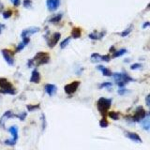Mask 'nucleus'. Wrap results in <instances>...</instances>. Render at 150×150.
I'll return each instance as SVG.
<instances>
[{
  "label": "nucleus",
  "mask_w": 150,
  "mask_h": 150,
  "mask_svg": "<svg viewBox=\"0 0 150 150\" xmlns=\"http://www.w3.org/2000/svg\"><path fill=\"white\" fill-rule=\"evenodd\" d=\"M50 61V55L47 52H39L35 55V56L32 59H29L27 62V67H39L41 65H45V64L49 63Z\"/></svg>",
  "instance_id": "obj_1"
},
{
  "label": "nucleus",
  "mask_w": 150,
  "mask_h": 150,
  "mask_svg": "<svg viewBox=\"0 0 150 150\" xmlns=\"http://www.w3.org/2000/svg\"><path fill=\"white\" fill-rule=\"evenodd\" d=\"M113 99L101 97L98 99L97 101V108L99 114L102 116V117H106L107 114H108V111L110 110L111 106H112Z\"/></svg>",
  "instance_id": "obj_2"
},
{
  "label": "nucleus",
  "mask_w": 150,
  "mask_h": 150,
  "mask_svg": "<svg viewBox=\"0 0 150 150\" xmlns=\"http://www.w3.org/2000/svg\"><path fill=\"white\" fill-rule=\"evenodd\" d=\"M0 94L15 95L16 89L7 78L0 77Z\"/></svg>",
  "instance_id": "obj_3"
},
{
  "label": "nucleus",
  "mask_w": 150,
  "mask_h": 150,
  "mask_svg": "<svg viewBox=\"0 0 150 150\" xmlns=\"http://www.w3.org/2000/svg\"><path fill=\"white\" fill-rule=\"evenodd\" d=\"M48 34H49V31L47 32V35L45 36L46 41H47V45L49 48H53L58 43L60 38H61V34H60L59 32H55V33H53L51 36H49Z\"/></svg>",
  "instance_id": "obj_4"
},
{
  "label": "nucleus",
  "mask_w": 150,
  "mask_h": 150,
  "mask_svg": "<svg viewBox=\"0 0 150 150\" xmlns=\"http://www.w3.org/2000/svg\"><path fill=\"white\" fill-rule=\"evenodd\" d=\"M147 112L144 109V107L143 106H138L136 110H135V113L133 116L131 117V120L133 121V122H141V121L145 118L147 115Z\"/></svg>",
  "instance_id": "obj_5"
},
{
  "label": "nucleus",
  "mask_w": 150,
  "mask_h": 150,
  "mask_svg": "<svg viewBox=\"0 0 150 150\" xmlns=\"http://www.w3.org/2000/svg\"><path fill=\"white\" fill-rule=\"evenodd\" d=\"M80 85H81L80 81H73V82H71V83L68 84L64 86V91H65L67 95H72L78 90V88L80 87Z\"/></svg>",
  "instance_id": "obj_6"
},
{
  "label": "nucleus",
  "mask_w": 150,
  "mask_h": 150,
  "mask_svg": "<svg viewBox=\"0 0 150 150\" xmlns=\"http://www.w3.org/2000/svg\"><path fill=\"white\" fill-rule=\"evenodd\" d=\"M1 53L5 61L8 63V65L13 66L14 65V52L10 51L9 49H2Z\"/></svg>",
  "instance_id": "obj_7"
},
{
  "label": "nucleus",
  "mask_w": 150,
  "mask_h": 150,
  "mask_svg": "<svg viewBox=\"0 0 150 150\" xmlns=\"http://www.w3.org/2000/svg\"><path fill=\"white\" fill-rule=\"evenodd\" d=\"M40 31V27H37V26H31V27H28L26 29H24L21 33V37L22 39L24 38H29L30 36L34 35L36 33Z\"/></svg>",
  "instance_id": "obj_8"
},
{
  "label": "nucleus",
  "mask_w": 150,
  "mask_h": 150,
  "mask_svg": "<svg viewBox=\"0 0 150 150\" xmlns=\"http://www.w3.org/2000/svg\"><path fill=\"white\" fill-rule=\"evenodd\" d=\"M46 6L50 12H53L60 7V0H46Z\"/></svg>",
  "instance_id": "obj_9"
},
{
  "label": "nucleus",
  "mask_w": 150,
  "mask_h": 150,
  "mask_svg": "<svg viewBox=\"0 0 150 150\" xmlns=\"http://www.w3.org/2000/svg\"><path fill=\"white\" fill-rule=\"evenodd\" d=\"M13 117H15V114H13L12 111H7V112H5L4 114H3V116L0 117V127L5 128L6 121L8 119L13 118Z\"/></svg>",
  "instance_id": "obj_10"
},
{
  "label": "nucleus",
  "mask_w": 150,
  "mask_h": 150,
  "mask_svg": "<svg viewBox=\"0 0 150 150\" xmlns=\"http://www.w3.org/2000/svg\"><path fill=\"white\" fill-rule=\"evenodd\" d=\"M44 91L46 94H48L50 97H52V96H55L56 92H57V86L53 84H47L44 85Z\"/></svg>",
  "instance_id": "obj_11"
},
{
  "label": "nucleus",
  "mask_w": 150,
  "mask_h": 150,
  "mask_svg": "<svg viewBox=\"0 0 150 150\" xmlns=\"http://www.w3.org/2000/svg\"><path fill=\"white\" fill-rule=\"evenodd\" d=\"M106 35V31L102 30L101 32H93V33H90L88 35V38L91 39L93 41H101L102 40L103 38H104V36Z\"/></svg>",
  "instance_id": "obj_12"
},
{
  "label": "nucleus",
  "mask_w": 150,
  "mask_h": 150,
  "mask_svg": "<svg viewBox=\"0 0 150 150\" xmlns=\"http://www.w3.org/2000/svg\"><path fill=\"white\" fill-rule=\"evenodd\" d=\"M125 136H126L127 138H128V139H130L131 141H133L135 143H140V144L141 143H143L141 137L135 132H131V131H125Z\"/></svg>",
  "instance_id": "obj_13"
},
{
  "label": "nucleus",
  "mask_w": 150,
  "mask_h": 150,
  "mask_svg": "<svg viewBox=\"0 0 150 150\" xmlns=\"http://www.w3.org/2000/svg\"><path fill=\"white\" fill-rule=\"evenodd\" d=\"M30 82L33 84H40L41 83V74L37 69L33 70L30 76Z\"/></svg>",
  "instance_id": "obj_14"
},
{
  "label": "nucleus",
  "mask_w": 150,
  "mask_h": 150,
  "mask_svg": "<svg viewBox=\"0 0 150 150\" xmlns=\"http://www.w3.org/2000/svg\"><path fill=\"white\" fill-rule=\"evenodd\" d=\"M29 42H30V38H24V39H23V41H21L20 43L17 45L15 52H16V53L21 52V51H22V50L24 49V47H26V46L28 43H29Z\"/></svg>",
  "instance_id": "obj_15"
},
{
  "label": "nucleus",
  "mask_w": 150,
  "mask_h": 150,
  "mask_svg": "<svg viewBox=\"0 0 150 150\" xmlns=\"http://www.w3.org/2000/svg\"><path fill=\"white\" fill-rule=\"evenodd\" d=\"M97 70H101V72L102 73L103 76H106V77H112V70H109L108 68H106L104 66H102V65H99L97 66Z\"/></svg>",
  "instance_id": "obj_16"
},
{
  "label": "nucleus",
  "mask_w": 150,
  "mask_h": 150,
  "mask_svg": "<svg viewBox=\"0 0 150 150\" xmlns=\"http://www.w3.org/2000/svg\"><path fill=\"white\" fill-rule=\"evenodd\" d=\"M141 126L146 131L149 130V128H150V116H149V113L147 114V115H146V116L145 117V118L141 121Z\"/></svg>",
  "instance_id": "obj_17"
},
{
  "label": "nucleus",
  "mask_w": 150,
  "mask_h": 150,
  "mask_svg": "<svg viewBox=\"0 0 150 150\" xmlns=\"http://www.w3.org/2000/svg\"><path fill=\"white\" fill-rule=\"evenodd\" d=\"M9 133L12 135V139L11 140L14 143H17L18 140V127L17 126H11L9 128Z\"/></svg>",
  "instance_id": "obj_18"
},
{
  "label": "nucleus",
  "mask_w": 150,
  "mask_h": 150,
  "mask_svg": "<svg viewBox=\"0 0 150 150\" xmlns=\"http://www.w3.org/2000/svg\"><path fill=\"white\" fill-rule=\"evenodd\" d=\"M62 17H63L62 13H57L55 14V15H53L52 17H50L48 19V22L51 24H58L60 21H61Z\"/></svg>",
  "instance_id": "obj_19"
},
{
  "label": "nucleus",
  "mask_w": 150,
  "mask_h": 150,
  "mask_svg": "<svg viewBox=\"0 0 150 150\" xmlns=\"http://www.w3.org/2000/svg\"><path fill=\"white\" fill-rule=\"evenodd\" d=\"M128 53V50L127 49H120V50H116L115 53H113V55L111 57L112 58H117V57H120V56H122L124 55H126V53Z\"/></svg>",
  "instance_id": "obj_20"
},
{
  "label": "nucleus",
  "mask_w": 150,
  "mask_h": 150,
  "mask_svg": "<svg viewBox=\"0 0 150 150\" xmlns=\"http://www.w3.org/2000/svg\"><path fill=\"white\" fill-rule=\"evenodd\" d=\"M82 36V29L80 27H73L71 30V38L79 39Z\"/></svg>",
  "instance_id": "obj_21"
},
{
  "label": "nucleus",
  "mask_w": 150,
  "mask_h": 150,
  "mask_svg": "<svg viewBox=\"0 0 150 150\" xmlns=\"http://www.w3.org/2000/svg\"><path fill=\"white\" fill-rule=\"evenodd\" d=\"M90 59H91V61L93 63H98L99 61H101V55L98 53H92L91 55Z\"/></svg>",
  "instance_id": "obj_22"
},
{
  "label": "nucleus",
  "mask_w": 150,
  "mask_h": 150,
  "mask_svg": "<svg viewBox=\"0 0 150 150\" xmlns=\"http://www.w3.org/2000/svg\"><path fill=\"white\" fill-rule=\"evenodd\" d=\"M132 29H133V26L132 24H130V26H128V28H126V29H125L124 31H122L120 33V36L121 37H123V38H125V37H127V36H128L130 33H131V31H132Z\"/></svg>",
  "instance_id": "obj_23"
},
{
  "label": "nucleus",
  "mask_w": 150,
  "mask_h": 150,
  "mask_svg": "<svg viewBox=\"0 0 150 150\" xmlns=\"http://www.w3.org/2000/svg\"><path fill=\"white\" fill-rule=\"evenodd\" d=\"M40 107H41L40 104H28L26 105V109L28 112H35V111L40 109Z\"/></svg>",
  "instance_id": "obj_24"
},
{
  "label": "nucleus",
  "mask_w": 150,
  "mask_h": 150,
  "mask_svg": "<svg viewBox=\"0 0 150 150\" xmlns=\"http://www.w3.org/2000/svg\"><path fill=\"white\" fill-rule=\"evenodd\" d=\"M113 87V84L111 82H104V83H101L99 85V89H103V88H107V89H111Z\"/></svg>",
  "instance_id": "obj_25"
},
{
  "label": "nucleus",
  "mask_w": 150,
  "mask_h": 150,
  "mask_svg": "<svg viewBox=\"0 0 150 150\" xmlns=\"http://www.w3.org/2000/svg\"><path fill=\"white\" fill-rule=\"evenodd\" d=\"M70 39H71V37H68V38L65 39V40H63L61 42H60V48H61V49H65L67 46L69 45L70 41Z\"/></svg>",
  "instance_id": "obj_26"
},
{
  "label": "nucleus",
  "mask_w": 150,
  "mask_h": 150,
  "mask_svg": "<svg viewBox=\"0 0 150 150\" xmlns=\"http://www.w3.org/2000/svg\"><path fill=\"white\" fill-rule=\"evenodd\" d=\"M107 115L109 116V117H111V118H112L113 120H118L119 119V117H120V116H119V113H117V112H109L108 114H107Z\"/></svg>",
  "instance_id": "obj_27"
},
{
  "label": "nucleus",
  "mask_w": 150,
  "mask_h": 150,
  "mask_svg": "<svg viewBox=\"0 0 150 150\" xmlns=\"http://www.w3.org/2000/svg\"><path fill=\"white\" fill-rule=\"evenodd\" d=\"M2 15L4 19H9L12 16V10L11 9H8V10H5V11L2 12Z\"/></svg>",
  "instance_id": "obj_28"
},
{
  "label": "nucleus",
  "mask_w": 150,
  "mask_h": 150,
  "mask_svg": "<svg viewBox=\"0 0 150 150\" xmlns=\"http://www.w3.org/2000/svg\"><path fill=\"white\" fill-rule=\"evenodd\" d=\"M99 126L101 128H107L109 126V122L108 120L106 119V117H102L101 119V121H99Z\"/></svg>",
  "instance_id": "obj_29"
},
{
  "label": "nucleus",
  "mask_w": 150,
  "mask_h": 150,
  "mask_svg": "<svg viewBox=\"0 0 150 150\" xmlns=\"http://www.w3.org/2000/svg\"><path fill=\"white\" fill-rule=\"evenodd\" d=\"M27 116V114L26 112H23V113H20L18 114V115H15V117H17V118H19L21 121H24V119L26 118Z\"/></svg>",
  "instance_id": "obj_30"
},
{
  "label": "nucleus",
  "mask_w": 150,
  "mask_h": 150,
  "mask_svg": "<svg viewBox=\"0 0 150 150\" xmlns=\"http://www.w3.org/2000/svg\"><path fill=\"white\" fill-rule=\"evenodd\" d=\"M143 67V65L141 63H134L132 65H130V70H139Z\"/></svg>",
  "instance_id": "obj_31"
},
{
  "label": "nucleus",
  "mask_w": 150,
  "mask_h": 150,
  "mask_svg": "<svg viewBox=\"0 0 150 150\" xmlns=\"http://www.w3.org/2000/svg\"><path fill=\"white\" fill-rule=\"evenodd\" d=\"M130 92L128 90V89H126V88H119L118 90H117V93H118V95H120V96H124V95H126V94H128V93Z\"/></svg>",
  "instance_id": "obj_32"
},
{
  "label": "nucleus",
  "mask_w": 150,
  "mask_h": 150,
  "mask_svg": "<svg viewBox=\"0 0 150 150\" xmlns=\"http://www.w3.org/2000/svg\"><path fill=\"white\" fill-rule=\"evenodd\" d=\"M41 121H42V131H44L46 128V118L44 114H41Z\"/></svg>",
  "instance_id": "obj_33"
},
{
  "label": "nucleus",
  "mask_w": 150,
  "mask_h": 150,
  "mask_svg": "<svg viewBox=\"0 0 150 150\" xmlns=\"http://www.w3.org/2000/svg\"><path fill=\"white\" fill-rule=\"evenodd\" d=\"M112 57H111L110 55H101V61L103 62H110Z\"/></svg>",
  "instance_id": "obj_34"
},
{
  "label": "nucleus",
  "mask_w": 150,
  "mask_h": 150,
  "mask_svg": "<svg viewBox=\"0 0 150 150\" xmlns=\"http://www.w3.org/2000/svg\"><path fill=\"white\" fill-rule=\"evenodd\" d=\"M23 5L24 8H30L31 5H32V2H31V0H24V2H23Z\"/></svg>",
  "instance_id": "obj_35"
},
{
  "label": "nucleus",
  "mask_w": 150,
  "mask_h": 150,
  "mask_svg": "<svg viewBox=\"0 0 150 150\" xmlns=\"http://www.w3.org/2000/svg\"><path fill=\"white\" fill-rule=\"evenodd\" d=\"M14 7H19L21 5V0H10Z\"/></svg>",
  "instance_id": "obj_36"
},
{
  "label": "nucleus",
  "mask_w": 150,
  "mask_h": 150,
  "mask_svg": "<svg viewBox=\"0 0 150 150\" xmlns=\"http://www.w3.org/2000/svg\"><path fill=\"white\" fill-rule=\"evenodd\" d=\"M145 104L147 107H150V95L149 94L145 97Z\"/></svg>",
  "instance_id": "obj_37"
},
{
  "label": "nucleus",
  "mask_w": 150,
  "mask_h": 150,
  "mask_svg": "<svg viewBox=\"0 0 150 150\" xmlns=\"http://www.w3.org/2000/svg\"><path fill=\"white\" fill-rule=\"evenodd\" d=\"M149 26H150V23H149V22H145V23L142 26V27H143V29H145V28H147Z\"/></svg>",
  "instance_id": "obj_38"
},
{
  "label": "nucleus",
  "mask_w": 150,
  "mask_h": 150,
  "mask_svg": "<svg viewBox=\"0 0 150 150\" xmlns=\"http://www.w3.org/2000/svg\"><path fill=\"white\" fill-rule=\"evenodd\" d=\"M5 27H6V26H5V24H3L0 23V34H1V33H2V31L5 29Z\"/></svg>",
  "instance_id": "obj_39"
},
{
  "label": "nucleus",
  "mask_w": 150,
  "mask_h": 150,
  "mask_svg": "<svg viewBox=\"0 0 150 150\" xmlns=\"http://www.w3.org/2000/svg\"><path fill=\"white\" fill-rule=\"evenodd\" d=\"M110 53H115L116 52V48H115V46H112V47L110 48Z\"/></svg>",
  "instance_id": "obj_40"
},
{
  "label": "nucleus",
  "mask_w": 150,
  "mask_h": 150,
  "mask_svg": "<svg viewBox=\"0 0 150 150\" xmlns=\"http://www.w3.org/2000/svg\"><path fill=\"white\" fill-rule=\"evenodd\" d=\"M3 9H4V5H3V3L0 1V12H2Z\"/></svg>",
  "instance_id": "obj_41"
}]
</instances>
